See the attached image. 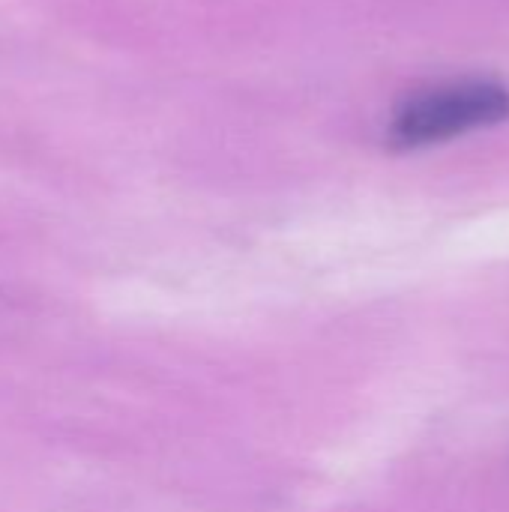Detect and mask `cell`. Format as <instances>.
<instances>
[{
    "mask_svg": "<svg viewBox=\"0 0 509 512\" xmlns=\"http://www.w3.org/2000/svg\"><path fill=\"white\" fill-rule=\"evenodd\" d=\"M509 117V87L498 81H456L411 96L390 123V144L417 150L498 126Z\"/></svg>",
    "mask_w": 509,
    "mask_h": 512,
    "instance_id": "obj_1",
    "label": "cell"
}]
</instances>
